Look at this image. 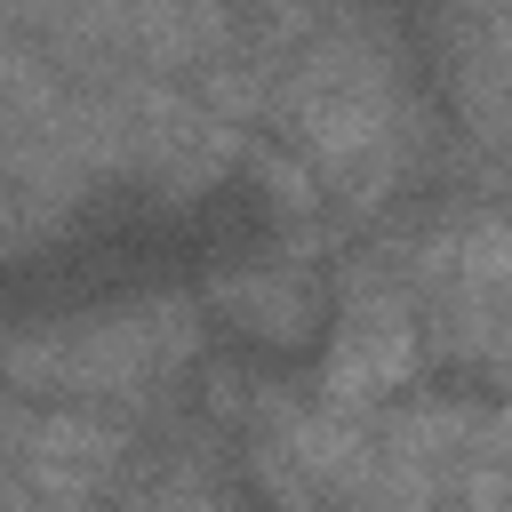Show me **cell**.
<instances>
[{
  "mask_svg": "<svg viewBox=\"0 0 512 512\" xmlns=\"http://www.w3.org/2000/svg\"><path fill=\"white\" fill-rule=\"evenodd\" d=\"M192 360H200V312L184 296H144L88 320L0 336V384L64 392L80 408H152Z\"/></svg>",
  "mask_w": 512,
  "mask_h": 512,
  "instance_id": "obj_1",
  "label": "cell"
},
{
  "mask_svg": "<svg viewBox=\"0 0 512 512\" xmlns=\"http://www.w3.org/2000/svg\"><path fill=\"white\" fill-rule=\"evenodd\" d=\"M424 360V320L400 272H384L376 256L344 272L336 288V320H328V360H320V400L376 416L384 400H400V384Z\"/></svg>",
  "mask_w": 512,
  "mask_h": 512,
  "instance_id": "obj_2",
  "label": "cell"
},
{
  "mask_svg": "<svg viewBox=\"0 0 512 512\" xmlns=\"http://www.w3.org/2000/svg\"><path fill=\"white\" fill-rule=\"evenodd\" d=\"M216 320H232L248 344H272V352H296L320 336L328 320V280L304 264V256H264V264H240L216 280Z\"/></svg>",
  "mask_w": 512,
  "mask_h": 512,
  "instance_id": "obj_3",
  "label": "cell"
},
{
  "mask_svg": "<svg viewBox=\"0 0 512 512\" xmlns=\"http://www.w3.org/2000/svg\"><path fill=\"white\" fill-rule=\"evenodd\" d=\"M112 504L120 512H240V496L200 464V456H136L128 472H120V488H112Z\"/></svg>",
  "mask_w": 512,
  "mask_h": 512,
  "instance_id": "obj_4",
  "label": "cell"
}]
</instances>
